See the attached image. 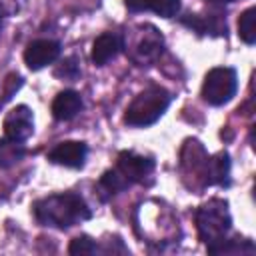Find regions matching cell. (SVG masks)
Returning a JSON list of instances; mask_svg holds the SVG:
<instances>
[{"label":"cell","instance_id":"1","mask_svg":"<svg viewBox=\"0 0 256 256\" xmlns=\"http://www.w3.org/2000/svg\"><path fill=\"white\" fill-rule=\"evenodd\" d=\"M32 216L40 226L66 230L92 218L86 200L76 192H56L32 204Z\"/></svg>","mask_w":256,"mask_h":256},{"label":"cell","instance_id":"2","mask_svg":"<svg viewBox=\"0 0 256 256\" xmlns=\"http://www.w3.org/2000/svg\"><path fill=\"white\" fill-rule=\"evenodd\" d=\"M154 172V160L150 156H142L136 154L132 150H124L118 154L116 164L106 170L98 184H96V192L100 194L102 200H108L120 192H124L126 188L144 182V178H148Z\"/></svg>","mask_w":256,"mask_h":256},{"label":"cell","instance_id":"3","mask_svg":"<svg viewBox=\"0 0 256 256\" xmlns=\"http://www.w3.org/2000/svg\"><path fill=\"white\" fill-rule=\"evenodd\" d=\"M170 102H172L170 92L158 84H152V86L144 88L142 92H138L134 96V100L128 104V108L124 112V124L132 126V128L152 126L154 122H158L164 116Z\"/></svg>","mask_w":256,"mask_h":256},{"label":"cell","instance_id":"4","mask_svg":"<svg viewBox=\"0 0 256 256\" xmlns=\"http://www.w3.org/2000/svg\"><path fill=\"white\" fill-rule=\"evenodd\" d=\"M194 220H196L198 238L206 246L226 238V234L232 228V216L228 210V202L222 198H210L208 202L198 206Z\"/></svg>","mask_w":256,"mask_h":256},{"label":"cell","instance_id":"5","mask_svg":"<svg viewBox=\"0 0 256 256\" xmlns=\"http://www.w3.org/2000/svg\"><path fill=\"white\" fill-rule=\"evenodd\" d=\"M124 48L136 66H146L160 58L164 50V36L152 24H140L134 28L130 42L124 40Z\"/></svg>","mask_w":256,"mask_h":256},{"label":"cell","instance_id":"6","mask_svg":"<svg viewBox=\"0 0 256 256\" xmlns=\"http://www.w3.org/2000/svg\"><path fill=\"white\" fill-rule=\"evenodd\" d=\"M238 90V76L236 70L230 66H216L206 72L202 82V100L210 106H224L228 104Z\"/></svg>","mask_w":256,"mask_h":256},{"label":"cell","instance_id":"7","mask_svg":"<svg viewBox=\"0 0 256 256\" xmlns=\"http://www.w3.org/2000/svg\"><path fill=\"white\" fill-rule=\"evenodd\" d=\"M4 136L16 142H26L34 132V114L26 104L14 106L4 118Z\"/></svg>","mask_w":256,"mask_h":256},{"label":"cell","instance_id":"8","mask_svg":"<svg viewBox=\"0 0 256 256\" xmlns=\"http://www.w3.org/2000/svg\"><path fill=\"white\" fill-rule=\"evenodd\" d=\"M88 156V144L80 140H64L58 142L48 154V162L64 168H82Z\"/></svg>","mask_w":256,"mask_h":256},{"label":"cell","instance_id":"9","mask_svg":"<svg viewBox=\"0 0 256 256\" xmlns=\"http://www.w3.org/2000/svg\"><path fill=\"white\" fill-rule=\"evenodd\" d=\"M60 42L50 40V38H40V40H32L26 50H24V64L30 70H42L48 64L56 62L60 56Z\"/></svg>","mask_w":256,"mask_h":256},{"label":"cell","instance_id":"10","mask_svg":"<svg viewBox=\"0 0 256 256\" xmlns=\"http://www.w3.org/2000/svg\"><path fill=\"white\" fill-rule=\"evenodd\" d=\"M124 50V36L116 32H102L92 42L90 58L96 66H106L110 60H114Z\"/></svg>","mask_w":256,"mask_h":256},{"label":"cell","instance_id":"11","mask_svg":"<svg viewBox=\"0 0 256 256\" xmlns=\"http://www.w3.org/2000/svg\"><path fill=\"white\" fill-rule=\"evenodd\" d=\"M204 186H228L230 184V156L228 152H218L208 156L204 168Z\"/></svg>","mask_w":256,"mask_h":256},{"label":"cell","instance_id":"12","mask_svg":"<svg viewBox=\"0 0 256 256\" xmlns=\"http://www.w3.org/2000/svg\"><path fill=\"white\" fill-rule=\"evenodd\" d=\"M84 102L80 92L76 90H62L56 94V98L52 100V116L60 122L72 120L80 110H82Z\"/></svg>","mask_w":256,"mask_h":256},{"label":"cell","instance_id":"13","mask_svg":"<svg viewBox=\"0 0 256 256\" xmlns=\"http://www.w3.org/2000/svg\"><path fill=\"white\" fill-rule=\"evenodd\" d=\"M124 6L130 12H154L162 18H174L182 2L180 0H124Z\"/></svg>","mask_w":256,"mask_h":256},{"label":"cell","instance_id":"14","mask_svg":"<svg viewBox=\"0 0 256 256\" xmlns=\"http://www.w3.org/2000/svg\"><path fill=\"white\" fill-rule=\"evenodd\" d=\"M182 24L192 28L196 34H214V36H222L226 34V20L220 14H212V16H200V14H190L186 18H182Z\"/></svg>","mask_w":256,"mask_h":256},{"label":"cell","instance_id":"15","mask_svg":"<svg viewBox=\"0 0 256 256\" xmlns=\"http://www.w3.org/2000/svg\"><path fill=\"white\" fill-rule=\"evenodd\" d=\"M24 156H26L24 142H16L6 136L0 140V168H10V166L18 164Z\"/></svg>","mask_w":256,"mask_h":256},{"label":"cell","instance_id":"16","mask_svg":"<svg viewBox=\"0 0 256 256\" xmlns=\"http://www.w3.org/2000/svg\"><path fill=\"white\" fill-rule=\"evenodd\" d=\"M238 36L244 44H254L256 40V8H246L238 18Z\"/></svg>","mask_w":256,"mask_h":256},{"label":"cell","instance_id":"17","mask_svg":"<svg viewBox=\"0 0 256 256\" xmlns=\"http://www.w3.org/2000/svg\"><path fill=\"white\" fill-rule=\"evenodd\" d=\"M80 60L76 56H68L64 58L56 68H54V76L60 78V80H68V82H74L80 78Z\"/></svg>","mask_w":256,"mask_h":256},{"label":"cell","instance_id":"18","mask_svg":"<svg viewBox=\"0 0 256 256\" xmlns=\"http://www.w3.org/2000/svg\"><path fill=\"white\" fill-rule=\"evenodd\" d=\"M68 252L72 256H78V254H98L100 252V246L94 238H90L88 234H80L76 238H72L70 246H68Z\"/></svg>","mask_w":256,"mask_h":256},{"label":"cell","instance_id":"19","mask_svg":"<svg viewBox=\"0 0 256 256\" xmlns=\"http://www.w3.org/2000/svg\"><path fill=\"white\" fill-rule=\"evenodd\" d=\"M212 4H230V2H236V0H208Z\"/></svg>","mask_w":256,"mask_h":256},{"label":"cell","instance_id":"20","mask_svg":"<svg viewBox=\"0 0 256 256\" xmlns=\"http://www.w3.org/2000/svg\"><path fill=\"white\" fill-rule=\"evenodd\" d=\"M2 24H4V16H2V10H0V32H2Z\"/></svg>","mask_w":256,"mask_h":256}]
</instances>
